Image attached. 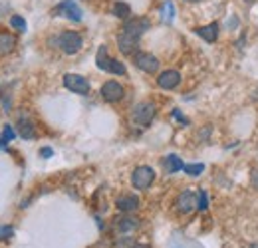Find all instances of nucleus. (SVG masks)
Returning <instances> with one entry per match:
<instances>
[{
  "label": "nucleus",
  "instance_id": "1",
  "mask_svg": "<svg viewBox=\"0 0 258 248\" xmlns=\"http://www.w3.org/2000/svg\"><path fill=\"white\" fill-rule=\"evenodd\" d=\"M96 64L101 72H107V74H115V76H125V74H127L125 66L119 62V60L109 58V54H107V48H105V46H99L97 56H96Z\"/></svg>",
  "mask_w": 258,
  "mask_h": 248
},
{
  "label": "nucleus",
  "instance_id": "2",
  "mask_svg": "<svg viewBox=\"0 0 258 248\" xmlns=\"http://www.w3.org/2000/svg\"><path fill=\"white\" fill-rule=\"evenodd\" d=\"M155 113H157L155 103H151V101H141V103H137V105L131 109V121L141 125V127H147V125L153 121Z\"/></svg>",
  "mask_w": 258,
  "mask_h": 248
},
{
  "label": "nucleus",
  "instance_id": "3",
  "mask_svg": "<svg viewBox=\"0 0 258 248\" xmlns=\"http://www.w3.org/2000/svg\"><path fill=\"white\" fill-rule=\"evenodd\" d=\"M153 181H155V171L151 167H147V165H139L131 173V185H133V189H137V191L149 189V187L153 185Z\"/></svg>",
  "mask_w": 258,
  "mask_h": 248
},
{
  "label": "nucleus",
  "instance_id": "4",
  "mask_svg": "<svg viewBox=\"0 0 258 248\" xmlns=\"http://www.w3.org/2000/svg\"><path fill=\"white\" fill-rule=\"evenodd\" d=\"M58 44H60V48H62V52H64V54L74 56V54H78V52L82 50L84 40H82V36H80L78 32L68 30V32H62V34H60Z\"/></svg>",
  "mask_w": 258,
  "mask_h": 248
},
{
  "label": "nucleus",
  "instance_id": "5",
  "mask_svg": "<svg viewBox=\"0 0 258 248\" xmlns=\"http://www.w3.org/2000/svg\"><path fill=\"white\" fill-rule=\"evenodd\" d=\"M64 86L66 90L74 93H80V95H88L90 93V82L80 76V74H66L64 76Z\"/></svg>",
  "mask_w": 258,
  "mask_h": 248
},
{
  "label": "nucleus",
  "instance_id": "6",
  "mask_svg": "<svg viewBox=\"0 0 258 248\" xmlns=\"http://www.w3.org/2000/svg\"><path fill=\"white\" fill-rule=\"evenodd\" d=\"M101 97L107 101V103H115V101H121L125 97V90L119 82L115 80H109L101 86Z\"/></svg>",
  "mask_w": 258,
  "mask_h": 248
},
{
  "label": "nucleus",
  "instance_id": "7",
  "mask_svg": "<svg viewBox=\"0 0 258 248\" xmlns=\"http://www.w3.org/2000/svg\"><path fill=\"white\" fill-rule=\"evenodd\" d=\"M133 64H135V68H139L145 74H155L159 70V60L149 52H137L133 56Z\"/></svg>",
  "mask_w": 258,
  "mask_h": 248
},
{
  "label": "nucleus",
  "instance_id": "8",
  "mask_svg": "<svg viewBox=\"0 0 258 248\" xmlns=\"http://www.w3.org/2000/svg\"><path fill=\"white\" fill-rule=\"evenodd\" d=\"M149 20L145 18V16H135V18H129L125 20V24H123V32L129 34V36H133V38H141L145 32L149 30Z\"/></svg>",
  "mask_w": 258,
  "mask_h": 248
},
{
  "label": "nucleus",
  "instance_id": "9",
  "mask_svg": "<svg viewBox=\"0 0 258 248\" xmlns=\"http://www.w3.org/2000/svg\"><path fill=\"white\" fill-rule=\"evenodd\" d=\"M54 14H60V16L70 18V20H74V22H80V20H82V8H80L74 0H64V2H60V4L54 8Z\"/></svg>",
  "mask_w": 258,
  "mask_h": 248
},
{
  "label": "nucleus",
  "instance_id": "10",
  "mask_svg": "<svg viewBox=\"0 0 258 248\" xmlns=\"http://www.w3.org/2000/svg\"><path fill=\"white\" fill-rule=\"evenodd\" d=\"M175 207H177V211H179L181 215L193 213L195 209H197V195H195L193 191H183V193L177 197Z\"/></svg>",
  "mask_w": 258,
  "mask_h": 248
},
{
  "label": "nucleus",
  "instance_id": "11",
  "mask_svg": "<svg viewBox=\"0 0 258 248\" xmlns=\"http://www.w3.org/2000/svg\"><path fill=\"white\" fill-rule=\"evenodd\" d=\"M181 84V74L177 70H165L157 78V86L161 90H175Z\"/></svg>",
  "mask_w": 258,
  "mask_h": 248
},
{
  "label": "nucleus",
  "instance_id": "12",
  "mask_svg": "<svg viewBox=\"0 0 258 248\" xmlns=\"http://www.w3.org/2000/svg\"><path fill=\"white\" fill-rule=\"evenodd\" d=\"M137 44H139V38H133V36H129V34H125V32H121V34L117 36L119 52H121V54H125V56H131V54L135 52Z\"/></svg>",
  "mask_w": 258,
  "mask_h": 248
},
{
  "label": "nucleus",
  "instance_id": "13",
  "mask_svg": "<svg viewBox=\"0 0 258 248\" xmlns=\"http://www.w3.org/2000/svg\"><path fill=\"white\" fill-rule=\"evenodd\" d=\"M115 207L121 211V213H133L139 209V197L137 195H121L117 201H115Z\"/></svg>",
  "mask_w": 258,
  "mask_h": 248
},
{
  "label": "nucleus",
  "instance_id": "14",
  "mask_svg": "<svg viewBox=\"0 0 258 248\" xmlns=\"http://www.w3.org/2000/svg\"><path fill=\"white\" fill-rule=\"evenodd\" d=\"M14 48H16V36L6 30H0V56L12 54Z\"/></svg>",
  "mask_w": 258,
  "mask_h": 248
},
{
  "label": "nucleus",
  "instance_id": "15",
  "mask_svg": "<svg viewBox=\"0 0 258 248\" xmlns=\"http://www.w3.org/2000/svg\"><path fill=\"white\" fill-rule=\"evenodd\" d=\"M161 165H163V169H165V173H169V175H173V173H177V171H183V167H185V163L181 161V157L173 155V153L163 157Z\"/></svg>",
  "mask_w": 258,
  "mask_h": 248
},
{
  "label": "nucleus",
  "instance_id": "16",
  "mask_svg": "<svg viewBox=\"0 0 258 248\" xmlns=\"http://www.w3.org/2000/svg\"><path fill=\"white\" fill-rule=\"evenodd\" d=\"M197 36L199 38H203L205 42H209V44H213L217 38H219V24H207V26H201V28H197Z\"/></svg>",
  "mask_w": 258,
  "mask_h": 248
},
{
  "label": "nucleus",
  "instance_id": "17",
  "mask_svg": "<svg viewBox=\"0 0 258 248\" xmlns=\"http://www.w3.org/2000/svg\"><path fill=\"white\" fill-rule=\"evenodd\" d=\"M137 226H139V220L135 217H129V215L115 220V228H117L119 232H133Z\"/></svg>",
  "mask_w": 258,
  "mask_h": 248
},
{
  "label": "nucleus",
  "instance_id": "18",
  "mask_svg": "<svg viewBox=\"0 0 258 248\" xmlns=\"http://www.w3.org/2000/svg\"><path fill=\"white\" fill-rule=\"evenodd\" d=\"M18 131H20L22 139H34V135H36L34 123L26 117V115H20V119H18Z\"/></svg>",
  "mask_w": 258,
  "mask_h": 248
},
{
  "label": "nucleus",
  "instance_id": "19",
  "mask_svg": "<svg viewBox=\"0 0 258 248\" xmlns=\"http://www.w3.org/2000/svg\"><path fill=\"white\" fill-rule=\"evenodd\" d=\"M111 14L117 16V18H121V20H127L129 16H131V6H129L127 2L117 0V2L113 4V8H111Z\"/></svg>",
  "mask_w": 258,
  "mask_h": 248
},
{
  "label": "nucleus",
  "instance_id": "20",
  "mask_svg": "<svg viewBox=\"0 0 258 248\" xmlns=\"http://www.w3.org/2000/svg\"><path fill=\"white\" fill-rule=\"evenodd\" d=\"M161 16H163V20H165V22H173V20H175V6H173V2H171V0H167V2L163 4Z\"/></svg>",
  "mask_w": 258,
  "mask_h": 248
},
{
  "label": "nucleus",
  "instance_id": "21",
  "mask_svg": "<svg viewBox=\"0 0 258 248\" xmlns=\"http://www.w3.org/2000/svg\"><path fill=\"white\" fill-rule=\"evenodd\" d=\"M183 171H185L187 175H191V177H199V175L205 171V165H203V163H191V165H185Z\"/></svg>",
  "mask_w": 258,
  "mask_h": 248
},
{
  "label": "nucleus",
  "instance_id": "22",
  "mask_svg": "<svg viewBox=\"0 0 258 248\" xmlns=\"http://www.w3.org/2000/svg\"><path fill=\"white\" fill-rule=\"evenodd\" d=\"M0 103H2V107H4L6 111H10L12 101H10V93H8V90H6V86L0 88Z\"/></svg>",
  "mask_w": 258,
  "mask_h": 248
},
{
  "label": "nucleus",
  "instance_id": "23",
  "mask_svg": "<svg viewBox=\"0 0 258 248\" xmlns=\"http://www.w3.org/2000/svg\"><path fill=\"white\" fill-rule=\"evenodd\" d=\"M197 209H199V211H207V209H209V197H207L205 191H201L199 197H197Z\"/></svg>",
  "mask_w": 258,
  "mask_h": 248
},
{
  "label": "nucleus",
  "instance_id": "24",
  "mask_svg": "<svg viewBox=\"0 0 258 248\" xmlns=\"http://www.w3.org/2000/svg\"><path fill=\"white\" fill-rule=\"evenodd\" d=\"M14 135H16V133H14V129H12L10 125H6L4 133H2V137H0V147H4L8 141H12V139H14Z\"/></svg>",
  "mask_w": 258,
  "mask_h": 248
},
{
  "label": "nucleus",
  "instance_id": "25",
  "mask_svg": "<svg viewBox=\"0 0 258 248\" xmlns=\"http://www.w3.org/2000/svg\"><path fill=\"white\" fill-rule=\"evenodd\" d=\"M10 24H12V28H16L18 32L26 30V20H24L22 16H12V18H10Z\"/></svg>",
  "mask_w": 258,
  "mask_h": 248
},
{
  "label": "nucleus",
  "instance_id": "26",
  "mask_svg": "<svg viewBox=\"0 0 258 248\" xmlns=\"http://www.w3.org/2000/svg\"><path fill=\"white\" fill-rule=\"evenodd\" d=\"M133 246V238L129 236H123V238H117L115 240V248H131Z\"/></svg>",
  "mask_w": 258,
  "mask_h": 248
},
{
  "label": "nucleus",
  "instance_id": "27",
  "mask_svg": "<svg viewBox=\"0 0 258 248\" xmlns=\"http://www.w3.org/2000/svg\"><path fill=\"white\" fill-rule=\"evenodd\" d=\"M14 234V228L12 226H0V240H6Z\"/></svg>",
  "mask_w": 258,
  "mask_h": 248
},
{
  "label": "nucleus",
  "instance_id": "28",
  "mask_svg": "<svg viewBox=\"0 0 258 248\" xmlns=\"http://www.w3.org/2000/svg\"><path fill=\"white\" fill-rule=\"evenodd\" d=\"M250 185L258 191V169H254V171H252V175H250Z\"/></svg>",
  "mask_w": 258,
  "mask_h": 248
},
{
  "label": "nucleus",
  "instance_id": "29",
  "mask_svg": "<svg viewBox=\"0 0 258 248\" xmlns=\"http://www.w3.org/2000/svg\"><path fill=\"white\" fill-rule=\"evenodd\" d=\"M40 155H42V157H52V155H54V151H52L50 147H44V149L40 151Z\"/></svg>",
  "mask_w": 258,
  "mask_h": 248
},
{
  "label": "nucleus",
  "instance_id": "30",
  "mask_svg": "<svg viewBox=\"0 0 258 248\" xmlns=\"http://www.w3.org/2000/svg\"><path fill=\"white\" fill-rule=\"evenodd\" d=\"M131 248H149V246H147V244H133Z\"/></svg>",
  "mask_w": 258,
  "mask_h": 248
},
{
  "label": "nucleus",
  "instance_id": "31",
  "mask_svg": "<svg viewBox=\"0 0 258 248\" xmlns=\"http://www.w3.org/2000/svg\"><path fill=\"white\" fill-rule=\"evenodd\" d=\"M185 2H191V4H195V2H201V0H185Z\"/></svg>",
  "mask_w": 258,
  "mask_h": 248
},
{
  "label": "nucleus",
  "instance_id": "32",
  "mask_svg": "<svg viewBox=\"0 0 258 248\" xmlns=\"http://www.w3.org/2000/svg\"><path fill=\"white\" fill-rule=\"evenodd\" d=\"M250 248H258V244H252V246H250Z\"/></svg>",
  "mask_w": 258,
  "mask_h": 248
},
{
  "label": "nucleus",
  "instance_id": "33",
  "mask_svg": "<svg viewBox=\"0 0 258 248\" xmlns=\"http://www.w3.org/2000/svg\"><path fill=\"white\" fill-rule=\"evenodd\" d=\"M246 2H254V0H246Z\"/></svg>",
  "mask_w": 258,
  "mask_h": 248
}]
</instances>
